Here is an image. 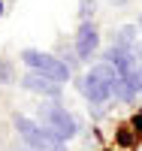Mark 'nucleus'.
I'll list each match as a JSON object with an SVG mask.
<instances>
[{
  "instance_id": "obj_8",
  "label": "nucleus",
  "mask_w": 142,
  "mask_h": 151,
  "mask_svg": "<svg viewBox=\"0 0 142 151\" xmlns=\"http://www.w3.org/2000/svg\"><path fill=\"white\" fill-rule=\"evenodd\" d=\"M12 79H15V76H12V64H9V60H0V82H12Z\"/></svg>"
},
{
  "instance_id": "obj_7",
  "label": "nucleus",
  "mask_w": 142,
  "mask_h": 151,
  "mask_svg": "<svg viewBox=\"0 0 142 151\" xmlns=\"http://www.w3.org/2000/svg\"><path fill=\"white\" fill-rule=\"evenodd\" d=\"M133 40H136V30L130 27V24H127V27H121V30H118V40H115V45L130 52V48H133Z\"/></svg>"
},
{
  "instance_id": "obj_5",
  "label": "nucleus",
  "mask_w": 142,
  "mask_h": 151,
  "mask_svg": "<svg viewBox=\"0 0 142 151\" xmlns=\"http://www.w3.org/2000/svg\"><path fill=\"white\" fill-rule=\"evenodd\" d=\"M97 45H100V33L91 21H85L76 33V52H79V58H91L97 52Z\"/></svg>"
},
{
  "instance_id": "obj_9",
  "label": "nucleus",
  "mask_w": 142,
  "mask_h": 151,
  "mask_svg": "<svg viewBox=\"0 0 142 151\" xmlns=\"http://www.w3.org/2000/svg\"><path fill=\"white\" fill-rule=\"evenodd\" d=\"M94 6H97V3H94V0H82V3H79V15H82V18L88 21V18H91V15H94Z\"/></svg>"
},
{
  "instance_id": "obj_1",
  "label": "nucleus",
  "mask_w": 142,
  "mask_h": 151,
  "mask_svg": "<svg viewBox=\"0 0 142 151\" xmlns=\"http://www.w3.org/2000/svg\"><path fill=\"white\" fill-rule=\"evenodd\" d=\"M115 76H118V73H115V67L100 64V67H94L91 73L82 76L79 88H82V94L91 100L94 106H103V103L112 97V82H115Z\"/></svg>"
},
{
  "instance_id": "obj_11",
  "label": "nucleus",
  "mask_w": 142,
  "mask_h": 151,
  "mask_svg": "<svg viewBox=\"0 0 142 151\" xmlns=\"http://www.w3.org/2000/svg\"><path fill=\"white\" fill-rule=\"evenodd\" d=\"M133 127H136V130L142 133V115H136V118H133Z\"/></svg>"
},
{
  "instance_id": "obj_3",
  "label": "nucleus",
  "mask_w": 142,
  "mask_h": 151,
  "mask_svg": "<svg viewBox=\"0 0 142 151\" xmlns=\"http://www.w3.org/2000/svg\"><path fill=\"white\" fill-rule=\"evenodd\" d=\"M21 60L33 73H43V76H48V79H55V82H67L70 79V67L63 64V60L45 55V52H33V48H27V52H21Z\"/></svg>"
},
{
  "instance_id": "obj_6",
  "label": "nucleus",
  "mask_w": 142,
  "mask_h": 151,
  "mask_svg": "<svg viewBox=\"0 0 142 151\" xmlns=\"http://www.w3.org/2000/svg\"><path fill=\"white\" fill-rule=\"evenodd\" d=\"M21 85L27 88V91L45 94V97H58V94H61V85H58L55 79H48V76H43V73H27V76L21 79Z\"/></svg>"
},
{
  "instance_id": "obj_4",
  "label": "nucleus",
  "mask_w": 142,
  "mask_h": 151,
  "mask_svg": "<svg viewBox=\"0 0 142 151\" xmlns=\"http://www.w3.org/2000/svg\"><path fill=\"white\" fill-rule=\"evenodd\" d=\"M40 118L43 124H48V130L58 136V139H67V136L76 133V121L67 109H61V106H40Z\"/></svg>"
},
{
  "instance_id": "obj_2",
  "label": "nucleus",
  "mask_w": 142,
  "mask_h": 151,
  "mask_svg": "<svg viewBox=\"0 0 142 151\" xmlns=\"http://www.w3.org/2000/svg\"><path fill=\"white\" fill-rule=\"evenodd\" d=\"M15 130L21 133V139L27 142L33 151H63V142L58 139L51 130L36 127L30 118H15Z\"/></svg>"
},
{
  "instance_id": "obj_10",
  "label": "nucleus",
  "mask_w": 142,
  "mask_h": 151,
  "mask_svg": "<svg viewBox=\"0 0 142 151\" xmlns=\"http://www.w3.org/2000/svg\"><path fill=\"white\" fill-rule=\"evenodd\" d=\"M118 145L130 148V145H133V133H130V130H121V133H118Z\"/></svg>"
},
{
  "instance_id": "obj_12",
  "label": "nucleus",
  "mask_w": 142,
  "mask_h": 151,
  "mask_svg": "<svg viewBox=\"0 0 142 151\" xmlns=\"http://www.w3.org/2000/svg\"><path fill=\"white\" fill-rule=\"evenodd\" d=\"M0 15H3V3H0Z\"/></svg>"
}]
</instances>
